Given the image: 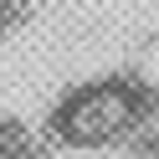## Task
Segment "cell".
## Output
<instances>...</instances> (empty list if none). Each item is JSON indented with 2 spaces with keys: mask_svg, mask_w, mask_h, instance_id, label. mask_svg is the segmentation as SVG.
Returning <instances> with one entry per match:
<instances>
[{
  "mask_svg": "<svg viewBox=\"0 0 159 159\" xmlns=\"http://www.w3.org/2000/svg\"><path fill=\"white\" fill-rule=\"evenodd\" d=\"M57 144L67 149H113L128 144L149 128V93L123 77H98V82H82L52 108L46 118Z\"/></svg>",
  "mask_w": 159,
  "mask_h": 159,
  "instance_id": "obj_1",
  "label": "cell"
},
{
  "mask_svg": "<svg viewBox=\"0 0 159 159\" xmlns=\"http://www.w3.org/2000/svg\"><path fill=\"white\" fill-rule=\"evenodd\" d=\"M0 159H52V154L41 149V139H36L31 128L0 118Z\"/></svg>",
  "mask_w": 159,
  "mask_h": 159,
  "instance_id": "obj_2",
  "label": "cell"
}]
</instances>
